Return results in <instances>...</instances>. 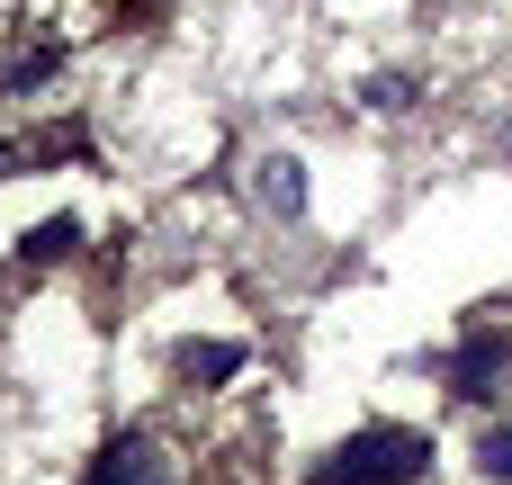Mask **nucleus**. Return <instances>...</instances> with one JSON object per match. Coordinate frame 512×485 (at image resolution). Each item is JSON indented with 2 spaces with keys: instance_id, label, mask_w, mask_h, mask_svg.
Masks as SVG:
<instances>
[{
  "instance_id": "obj_1",
  "label": "nucleus",
  "mask_w": 512,
  "mask_h": 485,
  "mask_svg": "<svg viewBox=\"0 0 512 485\" xmlns=\"http://www.w3.org/2000/svg\"><path fill=\"white\" fill-rule=\"evenodd\" d=\"M423 468H432V432H414V423H369V432H351V441L315 468V485H423Z\"/></svg>"
},
{
  "instance_id": "obj_5",
  "label": "nucleus",
  "mask_w": 512,
  "mask_h": 485,
  "mask_svg": "<svg viewBox=\"0 0 512 485\" xmlns=\"http://www.w3.org/2000/svg\"><path fill=\"white\" fill-rule=\"evenodd\" d=\"M72 243H81V225H72V216H45V225H27V234H18V261H27V270H45V261H63Z\"/></svg>"
},
{
  "instance_id": "obj_10",
  "label": "nucleus",
  "mask_w": 512,
  "mask_h": 485,
  "mask_svg": "<svg viewBox=\"0 0 512 485\" xmlns=\"http://www.w3.org/2000/svg\"><path fill=\"white\" fill-rule=\"evenodd\" d=\"M9 162H18V144H0V180H9Z\"/></svg>"
},
{
  "instance_id": "obj_9",
  "label": "nucleus",
  "mask_w": 512,
  "mask_h": 485,
  "mask_svg": "<svg viewBox=\"0 0 512 485\" xmlns=\"http://www.w3.org/2000/svg\"><path fill=\"white\" fill-rule=\"evenodd\" d=\"M36 81H54V54H18L9 63V90H36Z\"/></svg>"
},
{
  "instance_id": "obj_7",
  "label": "nucleus",
  "mask_w": 512,
  "mask_h": 485,
  "mask_svg": "<svg viewBox=\"0 0 512 485\" xmlns=\"http://www.w3.org/2000/svg\"><path fill=\"white\" fill-rule=\"evenodd\" d=\"M477 468H486V485H512V423L477 432Z\"/></svg>"
},
{
  "instance_id": "obj_8",
  "label": "nucleus",
  "mask_w": 512,
  "mask_h": 485,
  "mask_svg": "<svg viewBox=\"0 0 512 485\" xmlns=\"http://www.w3.org/2000/svg\"><path fill=\"white\" fill-rule=\"evenodd\" d=\"M360 99H369V108H414V81H405V72H369Z\"/></svg>"
},
{
  "instance_id": "obj_11",
  "label": "nucleus",
  "mask_w": 512,
  "mask_h": 485,
  "mask_svg": "<svg viewBox=\"0 0 512 485\" xmlns=\"http://www.w3.org/2000/svg\"><path fill=\"white\" fill-rule=\"evenodd\" d=\"M504 162H512V126H504Z\"/></svg>"
},
{
  "instance_id": "obj_6",
  "label": "nucleus",
  "mask_w": 512,
  "mask_h": 485,
  "mask_svg": "<svg viewBox=\"0 0 512 485\" xmlns=\"http://www.w3.org/2000/svg\"><path fill=\"white\" fill-rule=\"evenodd\" d=\"M180 378H243V342H180Z\"/></svg>"
},
{
  "instance_id": "obj_3",
  "label": "nucleus",
  "mask_w": 512,
  "mask_h": 485,
  "mask_svg": "<svg viewBox=\"0 0 512 485\" xmlns=\"http://www.w3.org/2000/svg\"><path fill=\"white\" fill-rule=\"evenodd\" d=\"M81 485H171V477H162V450H153L144 432H126V441H108V450L90 459Z\"/></svg>"
},
{
  "instance_id": "obj_2",
  "label": "nucleus",
  "mask_w": 512,
  "mask_h": 485,
  "mask_svg": "<svg viewBox=\"0 0 512 485\" xmlns=\"http://www.w3.org/2000/svg\"><path fill=\"white\" fill-rule=\"evenodd\" d=\"M252 198H261L279 225H297V216H306V162H297V153H261V162H252Z\"/></svg>"
},
{
  "instance_id": "obj_4",
  "label": "nucleus",
  "mask_w": 512,
  "mask_h": 485,
  "mask_svg": "<svg viewBox=\"0 0 512 485\" xmlns=\"http://www.w3.org/2000/svg\"><path fill=\"white\" fill-rule=\"evenodd\" d=\"M495 378H504V342H486V333H477V342L450 360V396H459V405H477V396H495Z\"/></svg>"
}]
</instances>
